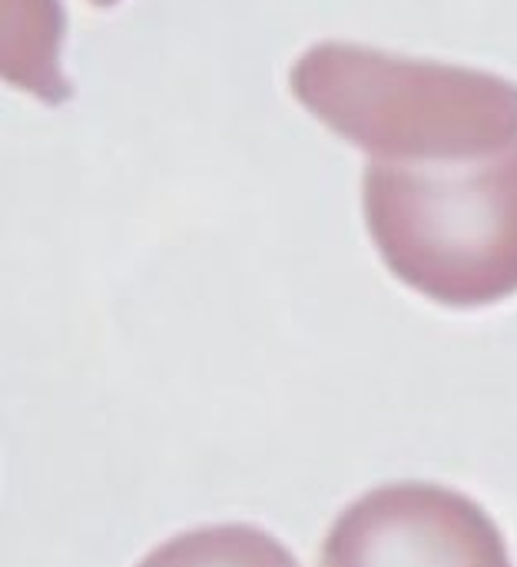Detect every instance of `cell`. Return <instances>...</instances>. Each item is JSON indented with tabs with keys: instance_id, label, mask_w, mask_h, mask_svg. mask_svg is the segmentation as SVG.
Returning a JSON list of instances; mask_svg holds the SVG:
<instances>
[{
	"instance_id": "cell-1",
	"label": "cell",
	"mask_w": 517,
	"mask_h": 567,
	"mask_svg": "<svg viewBox=\"0 0 517 567\" xmlns=\"http://www.w3.org/2000/svg\"><path fill=\"white\" fill-rule=\"evenodd\" d=\"M365 226L389 272L455 309L517 292V143L458 159H372Z\"/></svg>"
},
{
	"instance_id": "cell-2",
	"label": "cell",
	"mask_w": 517,
	"mask_h": 567,
	"mask_svg": "<svg viewBox=\"0 0 517 567\" xmlns=\"http://www.w3.org/2000/svg\"><path fill=\"white\" fill-rule=\"evenodd\" d=\"M292 96L372 159H458L517 143V83L355 43H316L289 73Z\"/></svg>"
},
{
	"instance_id": "cell-3",
	"label": "cell",
	"mask_w": 517,
	"mask_h": 567,
	"mask_svg": "<svg viewBox=\"0 0 517 567\" xmlns=\"http://www.w3.org/2000/svg\"><path fill=\"white\" fill-rule=\"evenodd\" d=\"M319 567H511V555L475 498L399 482L362 495L335 518Z\"/></svg>"
},
{
	"instance_id": "cell-4",
	"label": "cell",
	"mask_w": 517,
	"mask_h": 567,
	"mask_svg": "<svg viewBox=\"0 0 517 567\" xmlns=\"http://www.w3.org/2000/svg\"><path fill=\"white\" fill-rule=\"evenodd\" d=\"M136 567H299V561L262 528L209 525L169 538Z\"/></svg>"
},
{
	"instance_id": "cell-5",
	"label": "cell",
	"mask_w": 517,
	"mask_h": 567,
	"mask_svg": "<svg viewBox=\"0 0 517 567\" xmlns=\"http://www.w3.org/2000/svg\"><path fill=\"white\" fill-rule=\"evenodd\" d=\"M90 3H96V7H110V3H116V0H90Z\"/></svg>"
}]
</instances>
